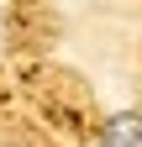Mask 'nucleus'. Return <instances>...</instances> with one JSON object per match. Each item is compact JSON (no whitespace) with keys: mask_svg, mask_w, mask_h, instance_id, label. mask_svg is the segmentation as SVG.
<instances>
[{"mask_svg":"<svg viewBox=\"0 0 142 147\" xmlns=\"http://www.w3.org/2000/svg\"><path fill=\"white\" fill-rule=\"evenodd\" d=\"M100 147H142V116L137 110H116L100 131Z\"/></svg>","mask_w":142,"mask_h":147,"instance_id":"obj_1","label":"nucleus"}]
</instances>
